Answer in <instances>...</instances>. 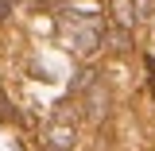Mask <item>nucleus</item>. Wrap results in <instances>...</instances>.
Segmentation results:
<instances>
[{
    "mask_svg": "<svg viewBox=\"0 0 155 151\" xmlns=\"http://www.w3.org/2000/svg\"><path fill=\"white\" fill-rule=\"evenodd\" d=\"M12 8H16V0H0V23L12 16Z\"/></svg>",
    "mask_w": 155,
    "mask_h": 151,
    "instance_id": "nucleus-7",
    "label": "nucleus"
},
{
    "mask_svg": "<svg viewBox=\"0 0 155 151\" xmlns=\"http://www.w3.org/2000/svg\"><path fill=\"white\" fill-rule=\"evenodd\" d=\"M101 43L109 47V51H116V54H124V51H132V35H128V27H101Z\"/></svg>",
    "mask_w": 155,
    "mask_h": 151,
    "instance_id": "nucleus-2",
    "label": "nucleus"
},
{
    "mask_svg": "<svg viewBox=\"0 0 155 151\" xmlns=\"http://www.w3.org/2000/svg\"><path fill=\"white\" fill-rule=\"evenodd\" d=\"M0 120H19V113L12 109V101H8L4 93H0Z\"/></svg>",
    "mask_w": 155,
    "mask_h": 151,
    "instance_id": "nucleus-6",
    "label": "nucleus"
},
{
    "mask_svg": "<svg viewBox=\"0 0 155 151\" xmlns=\"http://www.w3.org/2000/svg\"><path fill=\"white\" fill-rule=\"evenodd\" d=\"M109 4H113V16H116V23H120V27H132L136 19H140L132 0H109Z\"/></svg>",
    "mask_w": 155,
    "mask_h": 151,
    "instance_id": "nucleus-4",
    "label": "nucleus"
},
{
    "mask_svg": "<svg viewBox=\"0 0 155 151\" xmlns=\"http://www.w3.org/2000/svg\"><path fill=\"white\" fill-rule=\"evenodd\" d=\"M70 43H74L78 54H93L97 43H101V27H97V23H81L74 35H70Z\"/></svg>",
    "mask_w": 155,
    "mask_h": 151,
    "instance_id": "nucleus-1",
    "label": "nucleus"
},
{
    "mask_svg": "<svg viewBox=\"0 0 155 151\" xmlns=\"http://www.w3.org/2000/svg\"><path fill=\"white\" fill-rule=\"evenodd\" d=\"M47 140H51V147H54V151H66V147H70V140H74V132H70V128H51Z\"/></svg>",
    "mask_w": 155,
    "mask_h": 151,
    "instance_id": "nucleus-5",
    "label": "nucleus"
},
{
    "mask_svg": "<svg viewBox=\"0 0 155 151\" xmlns=\"http://www.w3.org/2000/svg\"><path fill=\"white\" fill-rule=\"evenodd\" d=\"M105 109H109V89H105V85H93L89 97H85V116H89V120H101Z\"/></svg>",
    "mask_w": 155,
    "mask_h": 151,
    "instance_id": "nucleus-3",
    "label": "nucleus"
}]
</instances>
